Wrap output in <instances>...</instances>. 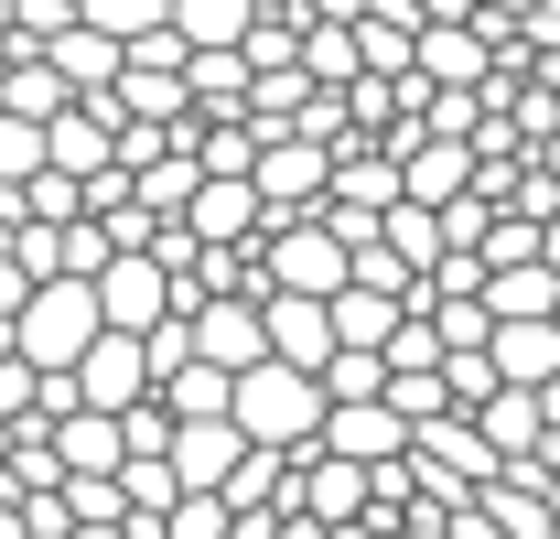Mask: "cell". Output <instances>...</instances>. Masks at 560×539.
Listing matches in <instances>:
<instances>
[{"mask_svg": "<svg viewBox=\"0 0 560 539\" xmlns=\"http://www.w3.org/2000/svg\"><path fill=\"white\" fill-rule=\"evenodd\" d=\"M270 22V0H173L184 55H248V33Z\"/></svg>", "mask_w": 560, "mask_h": 539, "instance_id": "9", "label": "cell"}, {"mask_svg": "<svg viewBox=\"0 0 560 539\" xmlns=\"http://www.w3.org/2000/svg\"><path fill=\"white\" fill-rule=\"evenodd\" d=\"M0 108H11V119H33V130H55V119H75V108H86V98H75L44 55H0Z\"/></svg>", "mask_w": 560, "mask_h": 539, "instance_id": "10", "label": "cell"}, {"mask_svg": "<svg viewBox=\"0 0 560 539\" xmlns=\"http://www.w3.org/2000/svg\"><path fill=\"white\" fill-rule=\"evenodd\" d=\"M195 356L226 367V378L270 367V302H206V313H195Z\"/></svg>", "mask_w": 560, "mask_h": 539, "instance_id": "6", "label": "cell"}, {"mask_svg": "<svg viewBox=\"0 0 560 539\" xmlns=\"http://www.w3.org/2000/svg\"><path fill=\"white\" fill-rule=\"evenodd\" d=\"M399 335H410V302H399V291H366V280H355L346 302H335V345H346V356H388Z\"/></svg>", "mask_w": 560, "mask_h": 539, "instance_id": "14", "label": "cell"}, {"mask_svg": "<svg viewBox=\"0 0 560 539\" xmlns=\"http://www.w3.org/2000/svg\"><path fill=\"white\" fill-rule=\"evenodd\" d=\"M453 539H506V529H495L486 507H464V518H453Z\"/></svg>", "mask_w": 560, "mask_h": 539, "instance_id": "20", "label": "cell"}, {"mask_svg": "<svg viewBox=\"0 0 560 539\" xmlns=\"http://www.w3.org/2000/svg\"><path fill=\"white\" fill-rule=\"evenodd\" d=\"M550 270H560V216H550Z\"/></svg>", "mask_w": 560, "mask_h": 539, "instance_id": "23", "label": "cell"}, {"mask_svg": "<svg viewBox=\"0 0 560 539\" xmlns=\"http://www.w3.org/2000/svg\"><path fill=\"white\" fill-rule=\"evenodd\" d=\"M248 454H259V443H248L237 421H184V432H173V474H184V496H226Z\"/></svg>", "mask_w": 560, "mask_h": 539, "instance_id": "7", "label": "cell"}, {"mask_svg": "<svg viewBox=\"0 0 560 539\" xmlns=\"http://www.w3.org/2000/svg\"><path fill=\"white\" fill-rule=\"evenodd\" d=\"M355 249L335 227H270V302H346Z\"/></svg>", "mask_w": 560, "mask_h": 539, "instance_id": "2", "label": "cell"}, {"mask_svg": "<svg viewBox=\"0 0 560 539\" xmlns=\"http://www.w3.org/2000/svg\"><path fill=\"white\" fill-rule=\"evenodd\" d=\"M270 356L280 367H302V378H324L346 345H335V302H270Z\"/></svg>", "mask_w": 560, "mask_h": 539, "instance_id": "12", "label": "cell"}, {"mask_svg": "<svg viewBox=\"0 0 560 539\" xmlns=\"http://www.w3.org/2000/svg\"><path fill=\"white\" fill-rule=\"evenodd\" d=\"M97 345H108V302H97V280H44L33 313H22V356H33L44 378H75Z\"/></svg>", "mask_w": 560, "mask_h": 539, "instance_id": "1", "label": "cell"}, {"mask_svg": "<svg viewBox=\"0 0 560 539\" xmlns=\"http://www.w3.org/2000/svg\"><path fill=\"white\" fill-rule=\"evenodd\" d=\"M420 11V33H431V22H475V0H410Z\"/></svg>", "mask_w": 560, "mask_h": 539, "instance_id": "19", "label": "cell"}, {"mask_svg": "<svg viewBox=\"0 0 560 539\" xmlns=\"http://www.w3.org/2000/svg\"><path fill=\"white\" fill-rule=\"evenodd\" d=\"M44 66L66 76L75 98H86V108H97V98H119V76H130V55H119V44H108V33H97V22H75L66 44H55V55H44Z\"/></svg>", "mask_w": 560, "mask_h": 539, "instance_id": "13", "label": "cell"}, {"mask_svg": "<svg viewBox=\"0 0 560 539\" xmlns=\"http://www.w3.org/2000/svg\"><path fill=\"white\" fill-rule=\"evenodd\" d=\"M495 76L506 66H495V44L475 22H431V33H420V87H431V98H486Z\"/></svg>", "mask_w": 560, "mask_h": 539, "instance_id": "4", "label": "cell"}, {"mask_svg": "<svg viewBox=\"0 0 560 539\" xmlns=\"http://www.w3.org/2000/svg\"><path fill=\"white\" fill-rule=\"evenodd\" d=\"M97 302H108V335H162V324H184V302H173V270L162 260H119L108 280H97Z\"/></svg>", "mask_w": 560, "mask_h": 539, "instance_id": "5", "label": "cell"}, {"mask_svg": "<svg viewBox=\"0 0 560 539\" xmlns=\"http://www.w3.org/2000/svg\"><path fill=\"white\" fill-rule=\"evenodd\" d=\"M302 518H324V529H355V518H377V474L346 465V454L302 465Z\"/></svg>", "mask_w": 560, "mask_h": 539, "instance_id": "8", "label": "cell"}, {"mask_svg": "<svg viewBox=\"0 0 560 539\" xmlns=\"http://www.w3.org/2000/svg\"><path fill=\"white\" fill-rule=\"evenodd\" d=\"M495 378H506V389H528V400H539V389H550L560 378V324H495Z\"/></svg>", "mask_w": 560, "mask_h": 539, "instance_id": "15", "label": "cell"}, {"mask_svg": "<svg viewBox=\"0 0 560 539\" xmlns=\"http://www.w3.org/2000/svg\"><path fill=\"white\" fill-rule=\"evenodd\" d=\"M410 443H420V432L388 400H377V410H335V432H324V454H346V465H366V474H377V465H410Z\"/></svg>", "mask_w": 560, "mask_h": 539, "instance_id": "11", "label": "cell"}, {"mask_svg": "<svg viewBox=\"0 0 560 539\" xmlns=\"http://www.w3.org/2000/svg\"><path fill=\"white\" fill-rule=\"evenodd\" d=\"M162 539H237V507H226V496H184V507L162 518Z\"/></svg>", "mask_w": 560, "mask_h": 539, "instance_id": "18", "label": "cell"}, {"mask_svg": "<svg viewBox=\"0 0 560 539\" xmlns=\"http://www.w3.org/2000/svg\"><path fill=\"white\" fill-rule=\"evenodd\" d=\"M55 454H66V474H119V465H130V432L97 421V410H75L66 432H55Z\"/></svg>", "mask_w": 560, "mask_h": 539, "instance_id": "17", "label": "cell"}, {"mask_svg": "<svg viewBox=\"0 0 560 539\" xmlns=\"http://www.w3.org/2000/svg\"><path fill=\"white\" fill-rule=\"evenodd\" d=\"M0 539H33V518H22V507H11V496H0Z\"/></svg>", "mask_w": 560, "mask_h": 539, "instance_id": "21", "label": "cell"}, {"mask_svg": "<svg viewBox=\"0 0 560 539\" xmlns=\"http://www.w3.org/2000/svg\"><path fill=\"white\" fill-rule=\"evenodd\" d=\"M75 400L97 410V421H130V410H151V400H162V378H151V345H140V335H108L86 367H75Z\"/></svg>", "mask_w": 560, "mask_h": 539, "instance_id": "3", "label": "cell"}, {"mask_svg": "<svg viewBox=\"0 0 560 539\" xmlns=\"http://www.w3.org/2000/svg\"><path fill=\"white\" fill-rule=\"evenodd\" d=\"M486 313H495V324H560V270L550 260H539V270H495Z\"/></svg>", "mask_w": 560, "mask_h": 539, "instance_id": "16", "label": "cell"}, {"mask_svg": "<svg viewBox=\"0 0 560 539\" xmlns=\"http://www.w3.org/2000/svg\"><path fill=\"white\" fill-rule=\"evenodd\" d=\"M539 173H550V184H560V140H550V151H539Z\"/></svg>", "mask_w": 560, "mask_h": 539, "instance_id": "22", "label": "cell"}]
</instances>
